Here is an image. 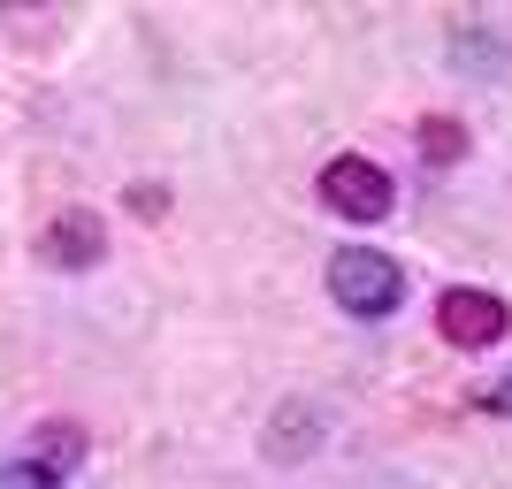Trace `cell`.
Here are the masks:
<instances>
[{
	"instance_id": "6da1fadb",
	"label": "cell",
	"mask_w": 512,
	"mask_h": 489,
	"mask_svg": "<svg viewBox=\"0 0 512 489\" xmlns=\"http://www.w3.org/2000/svg\"><path fill=\"white\" fill-rule=\"evenodd\" d=\"M329 298H337L344 314H360V321H383L390 306L406 298V276H398V260H390V253L352 245V253L329 260Z\"/></svg>"
},
{
	"instance_id": "7a4b0ae2",
	"label": "cell",
	"mask_w": 512,
	"mask_h": 489,
	"mask_svg": "<svg viewBox=\"0 0 512 489\" xmlns=\"http://www.w3.org/2000/svg\"><path fill=\"white\" fill-rule=\"evenodd\" d=\"M321 199H329V214H344V222H383V214L398 207L390 176L375 169L367 153H337V161L321 169Z\"/></svg>"
},
{
	"instance_id": "3957f363",
	"label": "cell",
	"mask_w": 512,
	"mask_h": 489,
	"mask_svg": "<svg viewBox=\"0 0 512 489\" xmlns=\"http://www.w3.org/2000/svg\"><path fill=\"white\" fill-rule=\"evenodd\" d=\"M505 298L497 291H474V283H451L444 298H436V329H444V344H459V352H490L497 337H505Z\"/></svg>"
},
{
	"instance_id": "277c9868",
	"label": "cell",
	"mask_w": 512,
	"mask_h": 489,
	"mask_svg": "<svg viewBox=\"0 0 512 489\" xmlns=\"http://www.w3.org/2000/svg\"><path fill=\"white\" fill-rule=\"evenodd\" d=\"M100 253H107V230H100V214H85V207L54 214L46 237H39V260H46V268H92Z\"/></svg>"
},
{
	"instance_id": "5b68a950",
	"label": "cell",
	"mask_w": 512,
	"mask_h": 489,
	"mask_svg": "<svg viewBox=\"0 0 512 489\" xmlns=\"http://www.w3.org/2000/svg\"><path fill=\"white\" fill-rule=\"evenodd\" d=\"M467 153V130L451 123V115H428L421 123V161H459Z\"/></svg>"
},
{
	"instance_id": "8992f818",
	"label": "cell",
	"mask_w": 512,
	"mask_h": 489,
	"mask_svg": "<svg viewBox=\"0 0 512 489\" xmlns=\"http://www.w3.org/2000/svg\"><path fill=\"white\" fill-rule=\"evenodd\" d=\"M0 489H54V474L23 459V467H0Z\"/></svg>"
},
{
	"instance_id": "52a82bcc",
	"label": "cell",
	"mask_w": 512,
	"mask_h": 489,
	"mask_svg": "<svg viewBox=\"0 0 512 489\" xmlns=\"http://www.w3.org/2000/svg\"><path fill=\"white\" fill-rule=\"evenodd\" d=\"M39 451L46 459H77V428H39Z\"/></svg>"
},
{
	"instance_id": "ba28073f",
	"label": "cell",
	"mask_w": 512,
	"mask_h": 489,
	"mask_svg": "<svg viewBox=\"0 0 512 489\" xmlns=\"http://www.w3.org/2000/svg\"><path fill=\"white\" fill-rule=\"evenodd\" d=\"M482 405H490V413H512V367H505V375H497L490 390H482Z\"/></svg>"
}]
</instances>
